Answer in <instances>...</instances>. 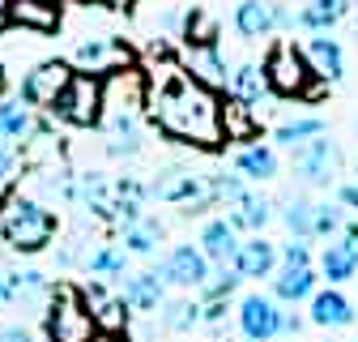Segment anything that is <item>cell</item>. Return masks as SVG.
<instances>
[{
	"label": "cell",
	"instance_id": "5",
	"mask_svg": "<svg viewBox=\"0 0 358 342\" xmlns=\"http://www.w3.org/2000/svg\"><path fill=\"white\" fill-rule=\"evenodd\" d=\"M52 111L73 128H94L103 120V81L90 73H73Z\"/></svg>",
	"mask_w": 358,
	"mask_h": 342
},
{
	"label": "cell",
	"instance_id": "21",
	"mask_svg": "<svg viewBox=\"0 0 358 342\" xmlns=\"http://www.w3.org/2000/svg\"><path fill=\"white\" fill-rule=\"evenodd\" d=\"M320 274L337 287V282H345V278H354L358 274V244L354 240H333L329 248H324V256H320Z\"/></svg>",
	"mask_w": 358,
	"mask_h": 342
},
{
	"label": "cell",
	"instance_id": "14",
	"mask_svg": "<svg viewBox=\"0 0 358 342\" xmlns=\"http://www.w3.org/2000/svg\"><path fill=\"white\" fill-rule=\"evenodd\" d=\"M5 22L22 30L52 34L60 26V5L56 0H5Z\"/></svg>",
	"mask_w": 358,
	"mask_h": 342
},
{
	"label": "cell",
	"instance_id": "48",
	"mask_svg": "<svg viewBox=\"0 0 358 342\" xmlns=\"http://www.w3.org/2000/svg\"><path fill=\"white\" fill-rule=\"evenodd\" d=\"M0 5H5V0H0Z\"/></svg>",
	"mask_w": 358,
	"mask_h": 342
},
{
	"label": "cell",
	"instance_id": "10",
	"mask_svg": "<svg viewBox=\"0 0 358 342\" xmlns=\"http://www.w3.org/2000/svg\"><path fill=\"white\" fill-rule=\"evenodd\" d=\"M158 278L171 282V287H205V282H209V261H205L201 248L179 244V248L166 252V261H162Z\"/></svg>",
	"mask_w": 358,
	"mask_h": 342
},
{
	"label": "cell",
	"instance_id": "31",
	"mask_svg": "<svg viewBox=\"0 0 358 342\" xmlns=\"http://www.w3.org/2000/svg\"><path fill=\"white\" fill-rule=\"evenodd\" d=\"M231 90H235V99H243V103H260L264 99V73L256 69V64H239L235 73H231Z\"/></svg>",
	"mask_w": 358,
	"mask_h": 342
},
{
	"label": "cell",
	"instance_id": "12",
	"mask_svg": "<svg viewBox=\"0 0 358 342\" xmlns=\"http://www.w3.org/2000/svg\"><path fill=\"white\" fill-rule=\"evenodd\" d=\"M290 22L294 18L282 5H273V0H239V5H235V30L243 39H264L268 30L290 26Z\"/></svg>",
	"mask_w": 358,
	"mask_h": 342
},
{
	"label": "cell",
	"instance_id": "25",
	"mask_svg": "<svg viewBox=\"0 0 358 342\" xmlns=\"http://www.w3.org/2000/svg\"><path fill=\"white\" fill-rule=\"evenodd\" d=\"M235 167H239V176H248V180H273L278 176V154L268 146H243L235 154Z\"/></svg>",
	"mask_w": 358,
	"mask_h": 342
},
{
	"label": "cell",
	"instance_id": "4",
	"mask_svg": "<svg viewBox=\"0 0 358 342\" xmlns=\"http://www.w3.org/2000/svg\"><path fill=\"white\" fill-rule=\"evenodd\" d=\"M43 329H48V342H94L99 329L90 321L85 304H81V291L60 282L43 308Z\"/></svg>",
	"mask_w": 358,
	"mask_h": 342
},
{
	"label": "cell",
	"instance_id": "43",
	"mask_svg": "<svg viewBox=\"0 0 358 342\" xmlns=\"http://www.w3.org/2000/svg\"><path fill=\"white\" fill-rule=\"evenodd\" d=\"M9 304H13V295H9V278L0 274V308H9Z\"/></svg>",
	"mask_w": 358,
	"mask_h": 342
},
{
	"label": "cell",
	"instance_id": "40",
	"mask_svg": "<svg viewBox=\"0 0 358 342\" xmlns=\"http://www.w3.org/2000/svg\"><path fill=\"white\" fill-rule=\"evenodd\" d=\"M0 342H30V329H22V325H9V329H0Z\"/></svg>",
	"mask_w": 358,
	"mask_h": 342
},
{
	"label": "cell",
	"instance_id": "27",
	"mask_svg": "<svg viewBox=\"0 0 358 342\" xmlns=\"http://www.w3.org/2000/svg\"><path fill=\"white\" fill-rule=\"evenodd\" d=\"M350 9V0H311V5H303L299 9V26H307V30H316V34H324L333 22H341V13Z\"/></svg>",
	"mask_w": 358,
	"mask_h": 342
},
{
	"label": "cell",
	"instance_id": "47",
	"mask_svg": "<svg viewBox=\"0 0 358 342\" xmlns=\"http://www.w3.org/2000/svg\"><path fill=\"white\" fill-rule=\"evenodd\" d=\"M290 342H299V338H290Z\"/></svg>",
	"mask_w": 358,
	"mask_h": 342
},
{
	"label": "cell",
	"instance_id": "20",
	"mask_svg": "<svg viewBox=\"0 0 358 342\" xmlns=\"http://www.w3.org/2000/svg\"><path fill=\"white\" fill-rule=\"evenodd\" d=\"M184 73H192L201 86H209V90H217V86H227V64H222V52H217V43L213 48H188V56H184Z\"/></svg>",
	"mask_w": 358,
	"mask_h": 342
},
{
	"label": "cell",
	"instance_id": "15",
	"mask_svg": "<svg viewBox=\"0 0 358 342\" xmlns=\"http://www.w3.org/2000/svg\"><path fill=\"white\" fill-rule=\"evenodd\" d=\"M303 56H307L311 73H316L320 81H341V77H345V56H341V48H337V39H329V34L307 39Z\"/></svg>",
	"mask_w": 358,
	"mask_h": 342
},
{
	"label": "cell",
	"instance_id": "3",
	"mask_svg": "<svg viewBox=\"0 0 358 342\" xmlns=\"http://www.w3.org/2000/svg\"><path fill=\"white\" fill-rule=\"evenodd\" d=\"M260 73H264V86H268L273 95H282V99H299V95L320 99V86H311V77H316V73H311L303 48H294L290 39H278L273 48L264 52Z\"/></svg>",
	"mask_w": 358,
	"mask_h": 342
},
{
	"label": "cell",
	"instance_id": "32",
	"mask_svg": "<svg viewBox=\"0 0 358 342\" xmlns=\"http://www.w3.org/2000/svg\"><path fill=\"white\" fill-rule=\"evenodd\" d=\"M184 39H188V48H213L217 43V22L201 9L188 13V26H184Z\"/></svg>",
	"mask_w": 358,
	"mask_h": 342
},
{
	"label": "cell",
	"instance_id": "11",
	"mask_svg": "<svg viewBox=\"0 0 358 342\" xmlns=\"http://www.w3.org/2000/svg\"><path fill=\"white\" fill-rule=\"evenodd\" d=\"M81 304L90 313V321H94L99 334H120L128 325V304H124V295H111L103 282H90L81 291Z\"/></svg>",
	"mask_w": 358,
	"mask_h": 342
},
{
	"label": "cell",
	"instance_id": "42",
	"mask_svg": "<svg viewBox=\"0 0 358 342\" xmlns=\"http://www.w3.org/2000/svg\"><path fill=\"white\" fill-rule=\"evenodd\" d=\"M341 201H345V205H354V210H358V180H354V184H345V189H341Z\"/></svg>",
	"mask_w": 358,
	"mask_h": 342
},
{
	"label": "cell",
	"instance_id": "18",
	"mask_svg": "<svg viewBox=\"0 0 358 342\" xmlns=\"http://www.w3.org/2000/svg\"><path fill=\"white\" fill-rule=\"evenodd\" d=\"M256 133H260V120H256L252 103L231 95L227 103H222V142H252Z\"/></svg>",
	"mask_w": 358,
	"mask_h": 342
},
{
	"label": "cell",
	"instance_id": "8",
	"mask_svg": "<svg viewBox=\"0 0 358 342\" xmlns=\"http://www.w3.org/2000/svg\"><path fill=\"white\" fill-rule=\"evenodd\" d=\"M69 64L64 60H48V64H34L30 73H26V81H22V103L26 107H43V111H52L56 107V99H60V90L69 86Z\"/></svg>",
	"mask_w": 358,
	"mask_h": 342
},
{
	"label": "cell",
	"instance_id": "9",
	"mask_svg": "<svg viewBox=\"0 0 358 342\" xmlns=\"http://www.w3.org/2000/svg\"><path fill=\"white\" fill-rule=\"evenodd\" d=\"M239 329L248 342H268V338H278L282 334V308H278V299H268V295H243V304H239Z\"/></svg>",
	"mask_w": 358,
	"mask_h": 342
},
{
	"label": "cell",
	"instance_id": "36",
	"mask_svg": "<svg viewBox=\"0 0 358 342\" xmlns=\"http://www.w3.org/2000/svg\"><path fill=\"white\" fill-rule=\"evenodd\" d=\"M311 210H316L311 201H290V205H286V214H282L286 227H290L299 240H307V235H311Z\"/></svg>",
	"mask_w": 358,
	"mask_h": 342
},
{
	"label": "cell",
	"instance_id": "29",
	"mask_svg": "<svg viewBox=\"0 0 358 342\" xmlns=\"http://www.w3.org/2000/svg\"><path fill=\"white\" fill-rule=\"evenodd\" d=\"M162 240V223L158 219H132L124 227V252H154Z\"/></svg>",
	"mask_w": 358,
	"mask_h": 342
},
{
	"label": "cell",
	"instance_id": "24",
	"mask_svg": "<svg viewBox=\"0 0 358 342\" xmlns=\"http://www.w3.org/2000/svg\"><path fill=\"white\" fill-rule=\"evenodd\" d=\"M5 278H9V295H13V299H22L26 308H48L52 287H48V278H43V274L22 270V274H5Z\"/></svg>",
	"mask_w": 358,
	"mask_h": 342
},
{
	"label": "cell",
	"instance_id": "37",
	"mask_svg": "<svg viewBox=\"0 0 358 342\" xmlns=\"http://www.w3.org/2000/svg\"><path fill=\"white\" fill-rule=\"evenodd\" d=\"M341 227H345V219H341L337 205H316L311 210V235H333Z\"/></svg>",
	"mask_w": 358,
	"mask_h": 342
},
{
	"label": "cell",
	"instance_id": "41",
	"mask_svg": "<svg viewBox=\"0 0 358 342\" xmlns=\"http://www.w3.org/2000/svg\"><path fill=\"white\" fill-rule=\"evenodd\" d=\"M299 329H303V317H294V313H282V334L299 338Z\"/></svg>",
	"mask_w": 358,
	"mask_h": 342
},
{
	"label": "cell",
	"instance_id": "6",
	"mask_svg": "<svg viewBox=\"0 0 358 342\" xmlns=\"http://www.w3.org/2000/svg\"><path fill=\"white\" fill-rule=\"evenodd\" d=\"M341 146L337 142H329L324 133L320 137H311V142H303L299 150H294V171L307 180V184H333L337 176H341Z\"/></svg>",
	"mask_w": 358,
	"mask_h": 342
},
{
	"label": "cell",
	"instance_id": "33",
	"mask_svg": "<svg viewBox=\"0 0 358 342\" xmlns=\"http://www.w3.org/2000/svg\"><path fill=\"white\" fill-rule=\"evenodd\" d=\"M124 266H128V252L124 248H99V252H90V261H85V270L90 274H124Z\"/></svg>",
	"mask_w": 358,
	"mask_h": 342
},
{
	"label": "cell",
	"instance_id": "17",
	"mask_svg": "<svg viewBox=\"0 0 358 342\" xmlns=\"http://www.w3.org/2000/svg\"><path fill=\"white\" fill-rule=\"evenodd\" d=\"M311 325H324V329H345V325H354V304L337 291V287H329V291H316L311 295Z\"/></svg>",
	"mask_w": 358,
	"mask_h": 342
},
{
	"label": "cell",
	"instance_id": "1",
	"mask_svg": "<svg viewBox=\"0 0 358 342\" xmlns=\"http://www.w3.org/2000/svg\"><path fill=\"white\" fill-rule=\"evenodd\" d=\"M150 107H154V124L171 142L201 146V150L222 146V99H217V90L201 86L192 73L171 69L158 81Z\"/></svg>",
	"mask_w": 358,
	"mask_h": 342
},
{
	"label": "cell",
	"instance_id": "7",
	"mask_svg": "<svg viewBox=\"0 0 358 342\" xmlns=\"http://www.w3.org/2000/svg\"><path fill=\"white\" fill-rule=\"evenodd\" d=\"M73 64H77V73H90V77L120 73V69H132V48L124 39H85V43H77Z\"/></svg>",
	"mask_w": 358,
	"mask_h": 342
},
{
	"label": "cell",
	"instance_id": "16",
	"mask_svg": "<svg viewBox=\"0 0 358 342\" xmlns=\"http://www.w3.org/2000/svg\"><path fill=\"white\" fill-rule=\"evenodd\" d=\"M273 266H278V248L268 244L264 235L243 240L239 252H235V270H239V278H268V274H273Z\"/></svg>",
	"mask_w": 358,
	"mask_h": 342
},
{
	"label": "cell",
	"instance_id": "44",
	"mask_svg": "<svg viewBox=\"0 0 358 342\" xmlns=\"http://www.w3.org/2000/svg\"><path fill=\"white\" fill-rule=\"evenodd\" d=\"M94 5H107V9H128L132 0H94Z\"/></svg>",
	"mask_w": 358,
	"mask_h": 342
},
{
	"label": "cell",
	"instance_id": "2",
	"mask_svg": "<svg viewBox=\"0 0 358 342\" xmlns=\"http://www.w3.org/2000/svg\"><path fill=\"white\" fill-rule=\"evenodd\" d=\"M0 235H5V244L13 252H43L56 235V214L43 201L13 197L5 205V219H0Z\"/></svg>",
	"mask_w": 358,
	"mask_h": 342
},
{
	"label": "cell",
	"instance_id": "46",
	"mask_svg": "<svg viewBox=\"0 0 358 342\" xmlns=\"http://www.w3.org/2000/svg\"><path fill=\"white\" fill-rule=\"evenodd\" d=\"M5 86H9V77H5V64H0V95H5Z\"/></svg>",
	"mask_w": 358,
	"mask_h": 342
},
{
	"label": "cell",
	"instance_id": "22",
	"mask_svg": "<svg viewBox=\"0 0 358 342\" xmlns=\"http://www.w3.org/2000/svg\"><path fill=\"white\" fill-rule=\"evenodd\" d=\"M273 295L286 299V304H299V299L316 295V270L311 266H282V274L273 278Z\"/></svg>",
	"mask_w": 358,
	"mask_h": 342
},
{
	"label": "cell",
	"instance_id": "39",
	"mask_svg": "<svg viewBox=\"0 0 358 342\" xmlns=\"http://www.w3.org/2000/svg\"><path fill=\"white\" fill-rule=\"evenodd\" d=\"M13 163H17V158H13V150H9V142H0V184H5V180L13 176Z\"/></svg>",
	"mask_w": 358,
	"mask_h": 342
},
{
	"label": "cell",
	"instance_id": "35",
	"mask_svg": "<svg viewBox=\"0 0 358 342\" xmlns=\"http://www.w3.org/2000/svg\"><path fill=\"white\" fill-rule=\"evenodd\" d=\"M196 321H201V304H184V299H179V304H166V313H162L166 329H192Z\"/></svg>",
	"mask_w": 358,
	"mask_h": 342
},
{
	"label": "cell",
	"instance_id": "45",
	"mask_svg": "<svg viewBox=\"0 0 358 342\" xmlns=\"http://www.w3.org/2000/svg\"><path fill=\"white\" fill-rule=\"evenodd\" d=\"M94 342H132V338H124V334H99Z\"/></svg>",
	"mask_w": 358,
	"mask_h": 342
},
{
	"label": "cell",
	"instance_id": "38",
	"mask_svg": "<svg viewBox=\"0 0 358 342\" xmlns=\"http://www.w3.org/2000/svg\"><path fill=\"white\" fill-rule=\"evenodd\" d=\"M282 261H286V266H311V252H307L303 240H294V244L282 248Z\"/></svg>",
	"mask_w": 358,
	"mask_h": 342
},
{
	"label": "cell",
	"instance_id": "19",
	"mask_svg": "<svg viewBox=\"0 0 358 342\" xmlns=\"http://www.w3.org/2000/svg\"><path fill=\"white\" fill-rule=\"evenodd\" d=\"M201 252H205V261L235 266V252H239L235 227H231L227 219H213V223H205V231H201Z\"/></svg>",
	"mask_w": 358,
	"mask_h": 342
},
{
	"label": "cell",
	"instance_id": "34",
	"mask_svg": "<svg viewBox=\"0 0 358 342\" xmlns=\"http://www.w3.org/2000/svg\"><path fill=\"white\" fill-rule=\"evenodd\" d=\"M239 282H243V278H239V270H235V266H222V274H217L213 282H205V287H201V291H205V304H217V299H227Z\"/></svg>",
	"mask_w": 358,
	"mask_h": 342
},
{
	"label": "cell",
	"instance_id": "13",
	"mask_svg": "<svg viewBox=\"0 0 358 342\" xmlns=\"http://www.w3.org/2000/svg\"><path fill=\"white\" fill-rule=\"evenodd\" d=\"M150 197L175 201V205H205L209 201V189L201 184V176H192V171H184V167H175V171H162V176L150 184Z\"/></svg>",
	"mask_w": 358,
	"mask_h": 342
},
{
	"label": "cell",
	"instance_id": "30",
	"mask_svg": "<svg viewBox=\"0 0 358 342\" xmlns=\"http://www.w3.org/2000/svg\"><path fill=\"white\" fill-rule=\"evenodd\" d=\"M324 133V120H316V116H299V120H286V124H278V142L282 146H303V142H311V137H320Z\"/></svg>",
	"mask_w": 358,
	"mask_h": 342
},
{
	"label": "cell",
	"instance_id": "28",
	"mask_svg": "<svg viewBox=\"0 0 358 342\" xmlns=\"http://www.w3.org/2000/svg\"><path fill=\"white\" fill-rule=\"evenodd\" d=\"M34 137V120H30V107L17 103H0V142H26Z\"/></svg>",
	"mask_w": 358,
	"mask_h": 342
},
{
	"label": "cell",
	"instance_id": "23",
	"mask_svg": "<svg viewBox=\"0 0 358 342\" xmlns=\"http://www.w3.org/2000/svg\"><path fill=\"white\" fill-rule=\"evenodd\" d=\"M124 304L137 308V313H154V308L162 304V278H158L154 270L132 274V278L124 282Z\"/></svg>",
	"mask_w": 358,
	"mask_h": 342
},
{
	"label": "cell",
	"instance_id": "26",
	"mask_svg": "<svg viewBox=\"0 0 358 342\" xmlns=\"http://www.w3.org/2000/svg\"><path fill=\"white\" fill-rule=\"evenodd\" d=\"M227 210H231V214H227V223H231L235 231H239V227H248V231H260V227L268 223V201H264V197H252V193L235 197Z\"/></svg>",
	"mask_w": 358,
	"mask_h": 342
}]
</instances>
